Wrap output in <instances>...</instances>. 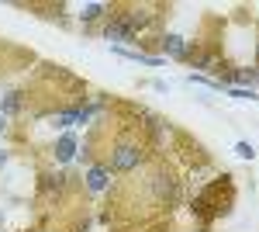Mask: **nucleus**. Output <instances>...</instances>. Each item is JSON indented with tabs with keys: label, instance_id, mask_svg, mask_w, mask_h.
I'll return each mask as SVG.
<instances>
[{
	"label": "nucleus",
	"instance_id": "7",
	"mask_svg": "<svg viewBox=\"0 0 259 232\" xmlns=\"http://www.w3.org/2000/svg\"><path fill=\"white\" fill-rule=\"evenodd\" d=\"M235 156H242V159H252V156H256V149H252L249 142H239V146H235Z\"/></svg>",
	"mask_w": 259,
	"mask_h": 232
},
{
	"label": "nucleus",
	"instance_id": "11",
	"mask_svg": "<svg viewBox=\"0 0 259 232\" xmlns=\"http://www.w3.org/2000/svg\"><path fill=\"white\" fill-rule=\"evenodd\" d=\"M0 128H4V121H0Z\"/></svg>",
	"mask_w": 259,
	"mask_h": 232
},
{
	"label": "nucleus",
	"instance_id": "8",
	"mask_svg": "<svg viewBox=\"0 0 259 232\" xmlns=\"http://www.w3.org/2000/svg\"><path fill=\"white\" fill-rule=\"evenodd\" d=\"M228 94H232V97H239V101H249V97H252V90H239V87H232Z\"/></svg>",
	"mask_w": 259,
	"mask_h": 232
},
{
	"label": "nucleus",
	"instance_id": "9",
	"mask_svg": "<svg viewBox=\"0 0 259 232\" xmlns=\"http://www.w3.org/2000/svg\"><path fill=\"white\" fill-rule=\"evenodd\" d=\"M14 108H18V94H11L7 101H4V111H14Z\"/></svg>",
	"mask_w": 259,
	"mask_h": 232
},
{
	"label": "nucleus",
	"instance_id": "2",
	"mask_svg": "<svg viewBox=\"0 0 259 232\" xmlns=\"http://www.w3.org/2000/svg\"><path fill=\"white\" fill-rule=\"evenodd\" d=\"M104 39H107V42H135V31H132V28H128L121 18H114L111 24H107Z\"/></svg>",
	"mask_w": 259,
	"mask_h": 232
},
{
	"label": "nucleus",
	"instance_id": "6",
	"mask_svg": "<svg viewBox=\"0 0 259 232\" xmlns=\"http://www.w3.org/2000/svg\"><path fill=\"white\" fill-rule=\"evenodd\" d=\"M100 14H104V7H100V4H87L80 18H83V21H94V18H100Z\"/></svg>",
	"mask_w": 259,
	"mask_h": 232
},
{
	"label": "nucleus",
	"instance_id": "3",
	"mask_svg": "<svg viewBox=\"0 0 259 232\" xmlns=\"http://www.w3.org/2000/svg\"><path fill=\"white\" fill-rule=\"evenodd\" d=\"M107 177H111L107 167H90V174H87V187H90V191H104V187H107Z\"/></svg>",
	"mask_w": 259,
	"mask_h": 232
},
{
	"label": "nucleus",
	"instance_id": "12",
	"mask_svg": "<svg viewBox=\"0 0 259 232\" xmlns=\"http://www.w3.org/2000/svg\"><path fill=\"white\" fill-rule=\"evenodd\" d=\"M256 80H259V73H256Z\"/></svg>",
	"mask_w": 259,
	"mask_h": 232
},
{
	"label": "nucleus",
	"instance_id": "1",
	"mask_svg": "<svg viewBox=\"0 0 259 232\" xmlns=\"http://www.w3.org/2000/svg\"><path fill=\"white\" fill-rule=\"evenodd\" d=\"M139 159H142V153L135 146H118L111 163H114V170H132V167H139Z\"/></svg>",
	"mask_w": 259,
	"mask_h": 232
},
{
	"label": "nucleus",
	"instance_id": "5",
	"mask_svg": "<svg viewBox=\"0 0 259 232\" xmlns=\"http://www.w3.org/2000/svg\"><path fill=\"white\" fill-rule=\"evenodd\" d=\"M166 52H169V56H183V52H187V42L180 39V35H169V39H166Z\"/></svg>",
	"mask_w": 259,
	"mask_h": 232
},
{
	"label": "nucleus",
	"instance_id": "10",
	"mask_svg": "<svg viewBox=\"0 0 259 232\" xmlns=\"http://www.w3.org/2000/svg\"><path fill=\"white\" fill-rule=\"evenodd\" d=\"M4 159H7V156H4V153H0V163H4Z\"/></svg>",
	"mask_w": 259,
	"mask_h": 232
},
{
	"label": "nucleus",
	"instance_id": "4",
	"mask_svg": "<svg viewBox=\"0 0 259 232\" xmlns=\"http://www.w3.org/2000/svg\"><path fill=\"white\" fill-rule=\"evenodd\" d=\"M76 156V136H62L59 142H56V159H73Z\"/></svg>",
	"mask_w": 259,
	"mask_h": 232
}]
</instances>
